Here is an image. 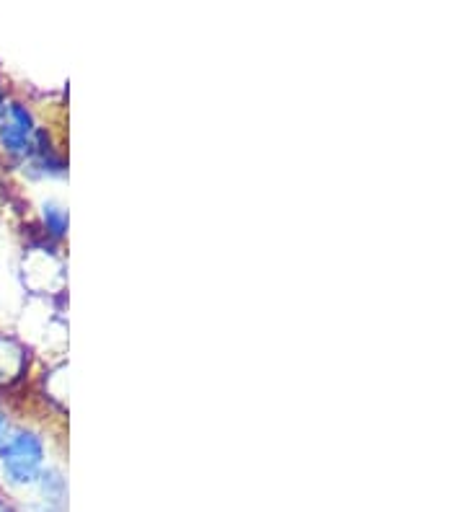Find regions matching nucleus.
I'll list each match as a JSON object with an SVG mask.
<instances>
[{"instance_id":"f257e3e1","label":"nucleus","mask_w":465,"mask_h":512,"mask_svg":"<svg viewBox=\"0 0 465 512\" xmlns=\"http://www.w3.org/2000/svg\"><path fill=\"white\" fill-rule=\"evenodd\" d=\"M0 463L13 487H34L44 474V443L31 432H16L0 443Z\"/></svg>"},{"instance_id":"f03ea898","label":"nucleus","mask_w":465,"mask_h":512,"mask_svg":"<svg viewBox=\"0 0 465 512\" xmlns=\"http://www.w3.org/2000/svg\"><path fill=\"white\" fill-rule=\"evenodd\" d=\"M0 140L11 153H29L34 140V119L21 104H8L0 114Z\"/></svg>"},{"instance_id":"7ed1b4c3","label":"nucleus","mask_w":465,"mask_h":512,"mask_svg":"<svg viewBox=\"0 0 465 512\" xmlns=\"http://www.w3.org/2000/svg\"><path fill=\"white\" fill-rule=\"evenodd\" d=\"M37 487L39 497L29 512H68V484L57 471H44Z\"/></svg>"},{"instance_id":"20e7f679","label":"nucleus","mask_w":465,"mask_h":512,"mask_svg":"<svg viewBox=\"0 0 465 512\" xmlns=\"http://www.w3.org/2000/svg\"><path fill=\"white\" fill-rule=\"evenodd\" d=\"M24 368V352L13 342L0 339V383L11 381Z\"/></svg>"},{"instance_id":"39448f33","label":"nucleus","mask_w":465,"mask_h":512,"mask_svg":"<svg viewBox=\"0 0 465 512\" xmlns=\"http://www.w3.org/2000/svg\"><path fill=\"white\" fill-rule=\"evenodd\" d=\"M44 223H47V231L52 233L55 238H60L68 228V213L57 205H47L44 207Z\"/></svg>"},{"instance_id":"423d86ee","label":"nucleus","mask_w":465,"mask_h":512,"mask_svg":"<svg viewBox=\"0 0 465 512\" xmlns=\"http://www.w3.org/2000/svg\"><path fill=\"white\" fill-rule=\"evenodd\" d=\"M0 512H16V510H13L6 500H0Z\"/></svg>"},{"instance_id":"0eeeda50","label":"nucleus","mask_w":465,"mask_h":512,"mask_svg":"<svg viewBox=\"0 0 465 512\" xmlns=\"http://www.w3.org/2000/svg\"><path fill=\"white\" fill-rule=\"evenodd\" d=\"M6 425V417H3V412H0V427Z\"/></svg>"}]
</instances>
